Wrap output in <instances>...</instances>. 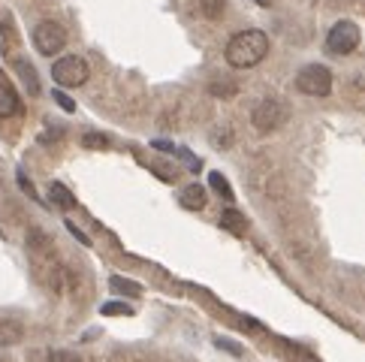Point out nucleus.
<instances>
[{
  "instance_id": "nucleus-1",
  "label": "nucleus",
  "mask_w": 365,
  "mask_h": 362,
  "mask_svg": "<svg viewBox=\"0 0 365 362\" xmlns=\"http://www.w3.org/2000/svg\"><path fill=\"white\" fill-rule=\"evenodd\" d=\"M266 55H269V36L263 31H257V28L232 33L227 48H224L227 63H230V67H236V70H251Z\"/></svg>"
},
{
  "instance_id": "nucleus-2",
  "label": "nucleus",
  "mask_w": 365,
  "mask_h": 362,
  "mask_svg": "<svg viewBox=\"0 0 365 362\" xmlns=\"http://www.w3.org/2000/svg\"><path fill=\"white\" fill-rule=\"evenodd\" d=\"M296 88L308 97H329L332 94V73L323 63H308L296 76Z\"/></svg>"
},
{
  "instance_id": "nucleus-3",
  "label": "nucleus",
  "mask_w": 365,
  "mask_h": 362,
  "mask_svg": "<svg viewBox=\"0 0 365 362\" xmlns=\"http://www.w3.org/2000/svg\"><path fill=\"white\" fill-rule=\"evenodd\" d=\"M91 67L88 61L79 55H67V58H58L55 67H51V79H55L61 88H79L88 82Z\"/></svg>"
},
{
  "instance_id": "nucleus-4",
  "label": "nucleus",
  "mask_w": 365,
  "mask_h": 362,
  "mask_svg": "<svg viewBox=\"0 0 365 362\" xmlns=\"http://www.w3.org/2000/svg\"><path fill=\"white\" fill-rule=\"evenodd\" d=\"M287 115H290L287 103L269 97L263 103H257V109L251 112V121H254V127L259 133H272V130H278V127L287 121Z\"/></svg>"
},
{
  "instance_id": "nucleus-5",
  "label": "nucleus",
  "mask_w": 365,
  "mask_h": 362,
  "mask_svg": "<svg viewBox=\"0 0 365 362\" xmlns=\"http://www.w3.org/2000/svg\"><path fill=\"white\" fill-rule=\"evenodd\" d=\"M359 43H362V33L354 21H338V24H332V31L326 33V48H329L332 55H350Z\"/></svg>"
},
{
  "instance_id": "nucleus-6",
  "label": "nucleus",
  "mask_w": 365,
  "mask_h": 362,
  "mask_svg": "<svg viewBox=\"0 0 365 362\" xmlns=\"http://www.w3.org/2000/svg\"><path fill=\"white\" fill-rule=\"evenodd\" d=\"M34 46L40 55H58V51L67 46V31L61 28L58 21H40L34 28Z\"/></svg>"
},
{
  "instance_id": "nucleus-7",
  "label": "nucleus",
  "mask_w": 365,
  "mask_h": 362,
  "mask_svg": "<svg viewBox=\"0 0 365 362\" xmlns=\"http://www.w3.org/2000/svg\"><path fill=\"white\" fill-rule=\"evenodd\" d=\"M21 112V100L16 94V88L9 85L6 76H0V118H9V115Z\"/></svg>"
},
{
  "instance_id": "nucleus-8",
  "label": "nucleus",
  "mask_w": 365,
  "mask_h": 362,
  "mask_svg": "<svg viewBox=\"0 0 365 362\" xmlns=\"http://www.w3.org/2000/svg\"><path fill=\"white\" fill-rule=\"evenodd\" d=\"M205 200L208 197H205V187L202 185H187L185 190L178 193V202L185 205L187 212H202L205 209Z\"/></svg>"
},
{
  "instance_id": "nucleus-9",
  "label": "nucleus",
  "mask_w": 365,
  "mask_h": 362,
  "mask_svg": "<svg viewBox=\"0 0 365 362\" xmlns=\"http://www.w3.org/2000/svg\"><path fill=\"white\" fill-rule=\"evenodd\" d=\"M21 335H24V326L19 320H0V347H12V344H19L21 341Z\"/></svg>"
},
{
  "instance_id": "nucleus-10",
  "label": "nucleus",
  "mask_w": 365,
  "mask_h": 362,
  "mask_svg": "<svg viewBox=\"0 0 365 362\" xmlns=\"http://www.w3.org/2000/svg\"><path fill=\"white\" fill-rule=\"evenodd\" d=\"M48 200L55 205H61V209H73V205H76V197L61 185V181H51V185H48Z\"/></svg>"
},
{
  "instance_id": "nucleus-11",
  "label": "nucleus",
  "mask_w": 365,
  "mask_h": 362,
  "mask_svg": "<svg viewBox=\"0 0 365 362\" xmlns=\"http://www.w3.org/2000/svg\"><path fill=\"white\" fill-rule=\"evenodd\" d=\"M220 227H227L230 232L242 236V232L247 229V221L242 217V212H236V209H224V214H220Z\"/></svg>"
},
{
  "instance_id": "nucleus-12",
  "label": "nucleus",
  "mask_w": 365,
  "mask_h": 362,
  "mask_svg": "<svg viewBox=\"0 0 365 362\" xmlns=\"http://www.w3.org/2000/svg\"><path fill=\"white\" fill-rule=\"evenodd\" d=\"M109 287L115 290V293H121V296H142V287L136 281H127V278H109Z\"/></svg>"
},
{
  "instance_id": "nucleus-13",
  "label": "nucleus",
  "mask_w": 365,
  "mask_h": 362,
  "mask_svg": "<svg viewBox=\"0 0 365 362\" xmlns=\"http://www.w3.org/2000/svg\"><path fill=\"white\" fill-rule=\"evenodd\" d=\"M100 314L103 317H130V314H133V308H130L127 302H103Z\"/></svg>"
},
{
  "instance_id": "nucleus-14",
  "label": "nucleus",
  "mask_w": 365,
  "mask_h": 362,
  "mask_svg": "<svg viewBox=\"0 0 365 362\" xmlns=\"http://www.w3.org/2000/svg\"><path fill=\"white\" fill-rule=\"evenodd\" d=\"M224 6H227V0H200L202 16H205V19H212V21H217L220 16H224Z\"/></svg>"
},
{
  "instance_id": "nucleus-15",
  "label": "nucleus",
  "mask_w": 365,
  "mask_h": 362,
  "mask_svg": "<svg viewBox=\"0 0 365 362\" xmlns=\"http://www.w3.org/2000/svg\"><path fill=\"white\" fill-rule=\"evenodd\" d=\"M19 73H21L24 85L31 88V94H40V82H36V73L31 70V63H28V61H19Z\"/></svg>"
},
{
  "instance_id": "nucleus-16",
  "label": "nucleus",
  "mask_w": 365,
  "mask_h": 362,
  "mask_svg": "<svg viewBox=\"0 0 365 362\" xmlns=\"http://www.w3.org/2000/svg\"><path fill=\"white\" fill-rule=\"evenodd\" d=\"M208 185H212V187L220 193V197L232 200V187H230V181H227L224 175H220V172H212V175H208Z\"/></svg>"
},
{
  "instance_id": "nucleus-17",
  "label": "nucleus",
  "mask_w": 365,
  "mask_h": 362,
  "mask_svg": "<svg viewBox=\"0 0 365 362\" xmlns=\"http://www.w3.org/2000/svg\"><path fill=\"white\" fill-rule=\"evenodd\" d=\"M212 136H215V145H217V148H230V145H232V130H230V127H227V130L220 127V130H215Z\"/></svg>"
},
{
  "instance_id": "nucleus-18",
  "label": "nucleus",
  "mask_w": 365,
  "mask_h": 362,
  "mask_svg": "<svg viewBox=\"0 0 365 362\" xmlns=\"http://www.w3.org/2000/svg\"><path fill=\"white\" fill-rule=\"evenodd\" d=\"M82 145H88V148H109V139L100 136V133H88V136L82 139Z\"/></svg>"
},
{
  "instance_id": "nucleus-19",
  "label": "nucleus",
  "mask_w": 365,
  "mask_h": 362,
  "mask_svg": "<svg viewBox=\"0 0 365 362\" xmlns=\"http://www.w3.org/2000/svg\"><path fill=\"white\" fill-rule=\"evenodd\" d=\"M175 157H185V160H187V170H190V172H200L202 163H200V157H193L187 148H175Z\"/></svg>"
},
{
  "instance_id": "nucleus-20",
  "label": "nucleus",
  "mask_w": 365,
  "mask_h": 362,
  "mask_svg": "<svg viewBox=\"0 0 365 362\" xmlns=\"http://www.w3.org/2000/svg\"><path fill=\"white\" fill-rule=\"evenodd\" d=\"M48 362H82V359H79V356H76L73 351H51Z\"/></svg>"
},
{
  "instance_id": "nucleus-21",
  "label": "nucleus",
  "mask_w": 365,
  "mask_h": 362,
  "mask_svg": "<svg viewBox=\"0 0 365 362\" xmlns=\"http://www.w3.org/2000/svg\"><path fill=\"white\" fill-rule=\"evenodd\" d=\"M16 178H19V185H21V190H24V193H28V197H31V200H40V197H36V190H34V185H31V181H28V175H24V170H19V172H16Z\"/></svg>"
},
{
  "instance_id": "nucleus-22",
  "label": "nucleus",
  "mask_w": 365,
  "mask_h": 362,
  "mask_svg": "<svg viewBox=\"0 0 365 362\" xmlns=\"http://www.w3.org/2000/svg\"><path fill=\"white\" fill-rule=\"evenodd\" d=\"M55 103H58L63 112H76V103H73L67 94H63V90H55Z\"/></svg>"
},
{
  "instance_id": "nucleus-23",
  "label": "nucleus",
  "mask_w": 365,
  "mask_h": 362,
  "mask_svg": "<svg viewBox=\"0 0 365 362\" xmlns=\"http://www.w3.org/2000/svg\"><path fill=\"white\" fill-rule=\"evenodd\" d=\"M232 88H236V85H230V82H227V85H220V82H215V85H212V90H215L217 97H232V94H236Z\"/></svg>"
},
{
  "instance_id": "nucleus-24",
  "label": "nucleus",
  "mask_w": 365,
  "mask_h": 362,
  "mask_svg": "<svg viewBox=\"0 0 365 362\" xmlns=\"http://www.w3.org/2000/svg\"><path fill=\"white\" fill-rule=\"evenodd\" d=\"M217 347H224V351H230V353H242V347L239 344H232V341H227V338H217Z\"/></svg>"
},
{
  "instance_id": "nucleus-25",
  "label": "nucleus",
  "mask_w": 365,
  "mask_h": 362,
  "mask_svg": "<svg viewBox=\"0 0 365 362\" xmlns=\"http://www.w3.org/2000/svg\"><path fill=\"white\" fill-rule=\"evenodd\" d=\"M67 227H70V232H73V236H76V239H79L82 244H91V239H88V236H85V232H82L79 227H76V224H67Z\"/></svg>"
},
{
  "instance_id": "nucleus-26",
  "label": "nucleus",
  "mask_w": 365,
  "mask_h": 362,
  "mask_svg": "<svg viewBox=\"0 0 365 362\" xmlns=\"http://www.w3.org/2000/svg\"><path fill=\"white\" fill-rule=\"evenodd\" d=\"M254 4H259V6H272V0H254Z\"/></svg>"
},
{
  "instance_id": "nucleus-27",
  "label": "nucleus",
  "mask_w": 365,
  "mask_h": 362,
  "mask_svg": "<svg viewBox=\"0 0 365 362\" xmlns=\"http://www.w3.org/2000/svg\"><path fill=\"white\" fill-rule=\"evenodd\" d=\"M0 362H4V359H0Z\"/></svg>"
}]
</instances>
